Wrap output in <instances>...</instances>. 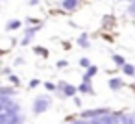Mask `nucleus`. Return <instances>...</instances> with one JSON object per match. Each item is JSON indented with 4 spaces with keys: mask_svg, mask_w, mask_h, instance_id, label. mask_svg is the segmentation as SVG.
I'll list each match as a JSON object with an SVG mask.
<instances>
[{
    "mask_svg": "<svg viewBox=\"0 0 135 124\" xmlns=\"http://www.w3.org/2000/svg\"><path fill=\"white\" fill-rule=\"evenodd\" d=\"M9 82H11V83H15V85H19V83H21V82H19V78H17V76H13V74H9Z\"/></svg>",
    "mask_w": 135,
    "mask_h": 124,
    "instance_id": "15",
    "label": "nucleus"
},
{
    "mask_svg": "<svg viewBox=\"0 0 135 124\" xmlns=\"http://www.w3.org/2000/svg\"><path fill=\"white\" fill-rule=\"evenodd\" d=\"M78 91H80V93H85V94H94V89H93L91 82H81V83L78 85Z\"/></svg>",
    "mask_w": 135,
    "mask_h": 124,
    "instance_id": "6",
    "label": "nucleus"
},
{
    "mask_svg": "<svg viewBox=\"0 0 135 124\" xmlns=\"http://www.w3.org/2000/svg\"><path fill=\"white\" fill-rule=\"evenodd\" d=\"M24 22H26L28 26H35V24H41L43 21H39V19H33V17H26V19H24Z\"/></svg>",
    "mask_w": 135,
    "mask_h": 124,
    "instance_id": "12",
    "label": "nucleus"
},
{
    "mask_svg": "<svg viewBox=\"0 0 135 124\" xmlns=\"http://www.w3.org/2000/svg\"><path fill=\"white\" fill-rule=\"evenodd\" d=\"M13 63H15V65H22V63H24V59H22V58H17Z\"/></svg>",
    "mask_w": 135,
    "mask_h": 124,
    "instance_id": "18",
    "label": "nucleus"
},
{
    "mask_svg": "<svg viewBox=\"0 0 135 124\" xmlns=\"http://www.w3.org/2000/svg\"><path fill=\"white\" fill-rule=\"evenodd\" d=\"M80 65H81L83 69H87V67H91L93 63H91V59H89V58H81V59H80Z\"/></svg>",
    "mask_w": 135,
    "mask_h": 124,
    "instance_id": "13",
    "label": "nucleus"
},
{
    "mask_svg": "<svg viewBox=\"0 0 135 124\" xmlns=\"http://www.w3.org/2000/svg\"><path fill=\"white\" fill-rule=\"evenodd\" d=\"M67 65H69V63H67L65 59H61V61H57V63H56V67H57V69H63V67H67Z\"/></svg>",
    "mask_w": 135,
    "mask_h": 124,
    "instance_id": "14",
    "label": "nucleus"
},
{
    "mask_svg": "<svg viewBox=\"0 0 135 124\" xmlns=\"http://www.w3.org/2000/svg\"><path fill=\"white\" fill-rule=\"evenodd\" d=\"M48 104H50V100H48V98H45V96H39V98L35 100L33 111H35V113H43L45 109H48Z\"/></svg>",
    "mask_w": 135,
    "mask_h": 124,
    "instance_id": "3",
    "label": "nucleus"
},
{
    "mask_svg": "<svg viewBox=\"0 0 135 124\" xmlns=\"http://www.w3.org/2000/svg\"><path fill=\"white\" fill-rule=\"evenodd\" d=\"M74 104H76V106H80V104H81V100H80L76 94H74Z\"/></svg>",
    "mask_w": 135,
    "mask_h": 124,
    "instance_id": "20",
    "label": "nucleus"
},
{
    "mask_svg": "<svg viewBox=\"0 0 135 124\" xmlns=\"http://www.w3.org/2000/svg\"><path fill=\"white\" fill-rule=\"evenodd\" d=\"M39 83H41V82H39V80H32V82H30V83H28V85H30V87H37V85H39Z\"/></svg>",
    "mask_w": 135,
    "mask_h": 124,
    "instance_id": "17",
    "label": "nucleus"
},
{
    "mask_svg": "<svg viewBox=\"0 0 135 124\" xmlns=\"http://www.w3.org/2000/svg\"><path fill=\"white\" fill-rule=\"evenodd\" d=\"M59 6L65 13H74L80 8V0H59Z\"/></svg>",
    "mask_w": 135,
    "mask_h": 124,
    "instance_id": "2",
    "label": "nucleus"
},
{
    "mask_svg": "<svg viewBox=\"0 0 135 124\" xmlns=\"http://www.w3.org/2000/svg\"><path fill=\"white\" fill-rule=\"evenodd\" d=\"M28 4H30V6H37V4H39V0H28Z\"/></svg>",
    "mask_w": 135,
    "mask_h": 124,
    "instance_id": "19",
    "label": "nucleus"
},
{
    "mask_svg": "<svg viewBox=\"0 0 135 124\" xmlns=\"http://www.w3.org/2000/svg\"><path fill=\"white\" fill-rule=\"evenodd\" d=\"M96 72H98V67H96V65L87 67V70H85V74H83V82H91V78L96 76Z\"/></svg>",
    "mask_w": 135,
    "mask_h": 124,
    "instance_id": "7",
    "label": "nucleus"
},
{
    "mask_svg": "<svg viewBox=\"0 0 135 124\" xmlns=\"http://www.w3.org/2000/svg\"><path fill=\"white\" fill-rule=\"evenodd\" d=\"M113 63H115L117 67H122V65L126 63V59H124V56H120V54H113Z\"/></svg>",
    "mask_w": 135,
    "mask_h": 124,
    "instance_id": "11",
    "label": "nucleus"
},
{
    "mask_svg": "<svg viewBox=\"0 0 135 124\" xmlns=\"http://www.w3.org/2000/svg\"><path fill=\"white\" fill-rule=\"evenodd\" d=\"M0 2H4V0H0Z\"/></svg>",
    "mask_w": 135,
    "mask_h": 124,
    "instance_id": "22",
    "label": "nucleus"
},
{
    "mask_svg": "<svg viewBox=\"0 0 135 124\" xmlns=\"http://www.w3.org/2000/svg\"><path fill=\"white\" fill-rule=\"evenodd\" d=\"M33 54H37L41 58H48V50L45 46H33Z\"/></svg>",
    "mask_w": 135,
    "mask_h": 124,
    "instance_id": "10",
    "label": "nucleus"
},
{
    "mask_svg": "<svg viewBox=\"0 0 135 124\" xmlns=\"http://www.w3.org/2000/svg\"><path fill=\"white\" fill-rule=\"evenodd\" d=\"M122 85H124V82H122L120 78H111V80H109V87H111V89H115V91H117V89H120Z\"/></svg>",
    "mask_w": 135,
    "mask_h": 124,
    "instance_id": "9",
    "label": "nucleus"
},
{
    "mask_svg": "<svg viewBox=\"0 0 135 124\" xmlns=\"http://www.w3.org/2000/svg\"><path fill=\"white\" fill-rule=\"evenodd\" d=\"M2 54H4V52H2V50H0V56H2Z\"/></svg>",
    "mask_w": 135,
    "mask_h": 124,
    "instance_id": "21",
    "label": "nucleus"
},
{
    "mask_svg": "<svg viewBox=\"0 0 135 124\" xmlns=\"http://www.w3.org/2000/svg\"><path fill=\"white\" fill-rule=\"evenodd\" d=\"M120 70H122V74H126V76H135V67H133L131 63H124V65L120 67Z\"/></svg>",
    "mask_w": 135,
    "mask_h": 124,
    "instance_id": "8",
    "label": "nucleus"
},
{
    "mask_svg": "<svg viewBox=\"0 0 135 124\" xmlns=\"http://www.w3.org/2000/svg\"><path fill=\"white\" fill-rule=\"evenodd\" d=\"M21 26H22V22H21L19 19H11V21H8V22H6V30H8V32L21 30Z\"/></svg>",
    "mask_w": 135,
    "mask_h": 124,
    "instance_id": "5",
    "label": "nucleus"
},
{
    "mask_svg": "<svg viewBox=\"0 0 135 124\" xmlns=\"http://www.w3.org/2000/svg\"><path fill=\"white\" fill-rule=\"evenodd\" d=\"M45 87H46L48 91H54V89H56V85H54V83H50V82H46V83H45Z\"/></svg>",
    "mask_w": 135,
    "mask_h": 124,
    "instance_id": "16",
    "label": "nucleus"
},
{
    "mask_svg": "<svg viewBox=\"0 0 135 124\" xmlns=\"http://www.w3.org/2000/svg\"><path fill=\"white\" fill-rule=\"evenodd\" d=\"M43 24L45 22H41V24H35V26H28L26 30H24V37H22V41H21V45L22 46H28L32 41H33V37H35V34L43 28Z\"/></svg>",
    "mask_w": 135,
    "mask_h": 124,
    "instance_id": "1",
    "label": "nucleus"
},
{
    "mask_svg": "<svg viewBox=\"0 0 135 124\" xmlns=\"http://www.w3.org/2000/svg\"><path fill=\"white\" fill-rule=\"evenodd\" d=\"M76 43L81 46V48H89L91 46V41H89V34L87 32H83V34H80V37L76 39Z\"/></svg>",
    "mask_w": 135,
    "mask_h": 124,
    "instance_id": "4",
    "label": "nucleus"
}]
</instances>
